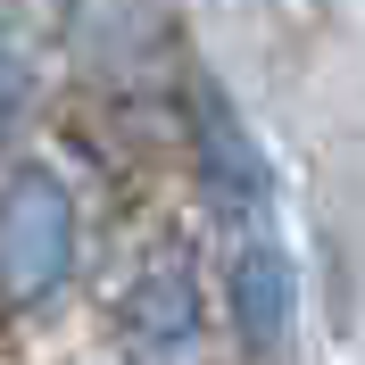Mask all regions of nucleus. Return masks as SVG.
<instances>
[{
    "instance_id": "1",
    "label": "nucleus",
    "mask_w": 365,
    "mask_h": 365,
    "mask_svg": "<svg viewBox=\"0 0 365 365\" xmlns=\"http://www.w3.org/2000/svg\"><path fill=\"white\" fill-rule=\"evenodd\" d=\"M75 266V200L58 175H17L0 191V299L42 307Z\"/></svg>"
},
{
    "instance_id": "2",
    "label": "nucleus",
    "mask_w": 365,
    "mask_h": 365,
    "mask_svg": "<svg viewBox=\"0 0 365 365\" xmlns=\"http://www.w3.org/2000/svg\"><path fill=\"white\" fill-rule=\"evenodd\" d=\"M200 182L216 207H266V158L241 133V116L225 108V91H200Z\"/></svg>"
},
{
    "instance_id": "3",
    "label": "nucleus",
    "mask_w": 365,
    "mask_h": 365,
    "mask_svg": "<svg viewBox=\"0 0 365 365\" xmlns=\"http://www.w3.org/2000/svg\"><path fill=\"white\" fill-rule=\"evenodd\" d=\"M291 307H299V282H291V257L274 241H250L232 257V316H241V341L250 349H282L291 341Z\"/></svg>"
},
{
    "instance_id": "4",
    "label": "nucleus",
    "mask_w": 365,
    "mask_h": 365,
    "mask_svg": "<svg viewBox=\"0 0 365 365\" xmlns=\"http://www.w3.org/2000/svg\"><path fill=\"white\" fill-rule=\"evenodd\" d=\"M133 332L158 349V357L200 332V299H191V274H182V266H158V274L133 291Z\"/></svg>"
},
{
    "instance_id": "5",
    "label": "nucleus",
    "mask_w": 365,
    "mask_h": 365,
    "mask_svg": "<svg viewBox=\"0 0 365 365\" xmlns=\"http://www.w3.org/2000/svg\"><path fill=\"white\" fill-rule=\"evenodd\" d=\"M25 100V50H17V34H9V17H0V116Z\"/></svg>"
}]
</instances>
